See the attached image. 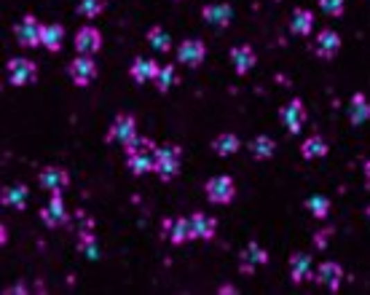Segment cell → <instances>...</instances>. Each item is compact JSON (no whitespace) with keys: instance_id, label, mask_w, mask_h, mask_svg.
Instances as JSON below:
<instances>
[{"instance_id":"6da1fadb","label":"cell","mask_w":370,"mask_h":295,"mask_svg":"<svg viewBox=\"0 0 370 295\" xmlns=\"http://www.w3.org/2000/svg\"><path fill=\"white\" fill-rule=\"evenodd\" d=\"M156 175L161 177L164 183L169 180H175V177L180 175V164H183V151H180V145H159L156 148Z\"/></svg>"},{"instance_id":"7a4b0ae2","label":"cell","mask_w":370,"mask_h":295,"mask_svg":"<svg viewBox=\"0 0 370 295\" xmlns=\"http://www.w3.org/2000/svg\"><path fill=\"white\" fill-rule=\"evenodd\" d=\"M14 35L24 49H38L43 46V22L35 19L33 14H24L19 24L14 27Z\"/></svg>"},{"instance_id":"3957f363","label":"cell","mask_w":370,"mask_h":295,"mask_svg":"<svg viewBox=\"0 0 370 295\" xmlns=\"http://www.w3.org/2000/svg\"><path fill=\"white\" fill-rule=\"evenodd\" d=\"M204 191L212 204H231L236 199V183H234V177L228 175H215L206 183Z\"/></svg>"},{"instance_id":"277c9868","label":"cell","mask_w":370,"mask_h":295,"mask_svg":"<svg viewBox=\"0 0 370 295\" xmlns=\"http://www.w3.org/2000/svg\"><path fill=\"white\" fill-rule=\"evenodd\" d=\"M8 81H11V86H27V83H33V81H38V65L33 62V59H24V57H17L8 62Z\"/></svg>"},{"instance_id":"5b68a950","label":"cell","mask_w":370,"mask_h":295,"mask_svg":"<svg viewBox=\"0 0 370 295\" xmlns=\"http://www.w3.org/2000/svg\"><path fill=\"white\" fill-rule=\"evenodd\" d=\"M67 73H70V78H73L76 86H89L91 81L97 78V62L89 54H78L67 65Z\"/></svg>"},{"instance_id":"8992f818","label":"cell","mask_w":370,"mask_h":295,"mask_svg":"<svg viewBox=\"0 0 370 295\" xmlns=\"http://www.w3.org/2000/svg\"><path fill=\"white\" fill-rule=\"evenodd\" d=\"M134 135H137V118L132 116V113H118V116L113 118L110 129H107V142H121V145H126Z\"/></svg>"},{"instance_id":"52a82bcc","label":"cell","mask_w":370,"mask_h":295,"mask_svg":"<svg viewBox=\"0 0 370 295\" xmlns=\"http://www.w3.org/2000/svg\"><path fill=\"white\" fill-rule=\"evenodd\" d=\"M279 118H282V124H285V129H288L290 135H301V129L306 124V108H303V102L298 97L290 99L288 105L279 110Z\"/></svg>"},{"instance_id":"ba28073f","label":"cell","mask_w":370,"mask_h":295,"mask_svg":"<svg viewBox=\"0 0 370 295\" xmlns=\"http://www.w3.org/2000/svg\"><path fill=\"white\" fill-rule=\"evenodd\" d=\"M164 234L169 236V242L175 244V247H180L185 242H193L196 234H193V226H191V217H169L164 220Z\"/></svg>"},{"instance_id":"9c48e42d","label":"cell","mask_w":370,"mask_h":295,"mask_svg":"<svg viewBox=\"0 0 370 295\" xmlns=\"http://www.w3.org/2000/svg\"><path fill=\"white\" fill-rule=\"evenodd\" d=\"M268 263V253L261 242H249L245 244V250L239 253V269L242 274H252L258 266H266Z\"/></svg>"},{"instance_id":"30bf717a","label":"cell","mask_w":370,"mask_h":295,"mask_svg":"<svg viewBox=\"0 0 370 295\" xmlns=\"http://www.w3.org/2000/svg\"><path fill=\"white\" fill-rule=\"evenodd\" d=\"M100 49H103V33H100L97 27L86 24V27H81V30L76 33V54H89V57H94Z\"/></svg>"},{"instance_id":"8fae6325","label":"cell","mask_w":370,"mask_h":295,"mask_svg":"<svg viewBox=\"0 0 370 295\" xmlns=\"http://www.w3.org/2000/svg\"><path fill=\"white\" fill-rule=\"evenodd\" d=\"M38 183H41L43 191L57 194V191H64L70 185V175H67L64 167H43L41 175H38Z\"/></svg>"},{"instance_id":"7c38bea8","label":"cell","mask_w":370,"mask_h":295,"mask_svg":"<svg viewBox=\"0 0 370 295\" xmlns=\"http://www.w3.org/2000/svg\"><path fill=\"white\" fill-rule=\"evenodd\" d=\"M206 57V46L202 40L191 38V40H183L180 46H177V62L180 65H188V67H199Z\"/></svg>"},{"instance_id":"4fadbf2b","label":"cell","mask_w":370,"mask_h":295,"mask_svg":"<svg viewBox=\"0 0 370 295\" xmlns=\"http://www.w3.org/2000/svg\"><path fill=\"white\" fill-rule=\"evenodd\" d=\"M231 65H234L236 76H247V73L258 65V54H255V49H252L249 43H239V46H234V49H231Z\"/></svg>"},{"instance_id":"5bb4252c","label":"cell","mask_w":370,"mask_h":295,"mask_svg":"<svg viewBox=\"0 0 370 295\" xmlns=\"http://www.w3.org/2000/svg\"><path fill=\"white\" fill-rule=\"evenodd\" d=\"M338 51H341V35L335 30H330V27L319 30L317 43H314V54L319 59H333Z\"/></svg>"},{"instance_id":"9a60e30c","label":"cell","mask_w":370,"mask_h":295,"mask_svg":"<svg viewBox=\"0 0 370 295\" xmlns=\"http://www.w3.org/2000/svg\"><path fill=\"white\" fill-rule=\"evenodd\" d=\"M41 220L49 228H57L67 223V210H64V201H62V191L51 194V201L41 210Z\"/></svg>"},{"instance_id":"2e32d148","label":"cell","mask_w":370,"mask_h":295,"mask_svg":"<svg viewBox=\"0 0 370 295\" xmlns=\"http://www.w3.org/2000/svg\"><path fill=\"white\" fill-rule=\"evenodd\" d=\"M317 282H319L322 287H328V290L335 293V290L341 287V282H344V266L335 263V260L319 263V269H317Z\"/></svg>"},{"instance_id":"e0dca14e","label":"cell","mask_w":370,"mask_h":295,"mask_svg":"<svg viewBox=\"0 0 370 295\" xmlns=\"http://www.w3.org/2000/svg\"><path fill=\"white\" fill-rule=\"evenodd\" d=\"M159 70H161V65L156 59L134 57L132 67H129V76H132V81H137V83H148V81H156Z\"/></svg>"},{"instance_id":"ac0fdd59","label":"cell","mask_w":370,"mask_h":295,"mask_svg":"<svg viewBox=\"0 0 370 295\" xmlns=\"http://www.w3.org/2000/svg\"><path fill=\"white\" fill-rule=\"evenodd\" d=\"M202 17L204 22H209L212 27H228L231 19H234V8L228 3H209L202 8Z\"/></svg>"},{"instance_id":"d6986e66","label":"cell","mask_w":370,"mask_h":295,"mask_svg":"<svg viewBox=\"0 0 370 295\" xmlns=\"http://www.w3.org/2000/svg\"><path fill=\"white\" fill-rule=\"evenodd\" d=\"M370 121V102L362 92H354L349 99V124L351 126H362Z\"/></svg>"},{"instance_id":"ffe728a7","label":"cell","mask_w":370,"mask_h":295,"mask_svg":"<svg viewBox=\"0 0 370 295\" xmlns=\"http://www.w3.org/2000/svg\"><path fill=\"white\" fill-rule=\"evenodd\" d=\"M191 226H193V234H196V239H204V242L215 239V231H218V220H215L212 215H204V212H193V215H191Z\"/></svg>"},{"instance_id":"44dd1931","label":"cell","mask_w":370,"mask_h":295,"mask_svg":"<svg viewBox=\"0 0 370 295\" xmlns=\"http://www.w3.org/2000/svg\"><path fill=\"white\" fill-rule=\"evenodd\" d=\"M308 276H311V258L306 253H295L290 255V279L295 285H303Z\"/></svg>"},{"instance_id":"7402d4cb","label":"cell","mask_w":370,"mask_h":295,"mask_svg":"<svg viewBox=\"0 0 370 295\" xmlns=\"http://www.w3.org/2000/svg\"><path fill=\"white\" fill-rule=\"evenodd\" d=\"M290 30H292V35L306 38L308 33L314 30V14L308 8H295L292 17H290Z\"/></svg>"},{"instance_id":"603a6c76","label":"cell","mask_w":370,"mask_h":295,"mask_svg":"<svg viewBox=\"0 0 370 295\" xmlns=\"http://www.w3.org/2000/svg\"><path fill=\"white\" fill-rule=\"evenodd\" d=\"M239 148H242V142H239L236 135H231V132H223V135H218V137L212 140V151H215V156L220 158L239 153Z\"/></svg>"},{"instance_id":"cb8c5ba5","label":"cell","mask_w":370,"mask_h":295,"mask_svg":"<svg viewBox=\"0 0 370 295\" xmlns=\"http://www.w3.org/2000/svg\"><path fill=\"white\" fill-rule=\"evenodd\" d=\"M126 167H129V172H132V175H137V177L150 175V172H156V156H153V153L126 156Z\"/></svg>"},{"instance_id":"d4e9b609","label":"cell","mask_w":370,"mask_h":295,"mask_svg":"<svg viewBox=\"0 0 370 295\" xmlns=\"http://www.w3.org/2000/svg\"><path fill=\"white\" fill-rule=\"evenodd\" d=\"M62 40H64V27L62 24H43V49L46 51L60 54Z\"/></svg>"},{"instance_id":"484cf974","label":"cell","mask_w":370,"mask_h":295,"mask_svg":"<svg viewBox=\"0 0 370 295\" xmlns=\"http://www.w3.org/2000/svg\"><path fill=\"white\" fill-rule=\"evenodd\" d=\"M249 153L258 161H268V158L276 153V140H271L268 135H258V137L249 142Z\"/></svg>"},{"instance_id":"4316f807","label":"cell","mask_w":370,"mask_h":295,"mask_svg":"<svg viewBox=\"0 0 370 295\" xmlns=\"http://www.w3.org/2000/svg\"><path fill=\"white\" fill-rule=\"evenodd\" d=\"M330 151L328 140L322 137V135H314V137H308L303 145H301V156L311 161V158H325Z\"/></svg>"},{"instance_id":"83f0119b","label":"cell","mask_w":370,"mask_h":295,"mask_svg":"<svg viewBox=\"0 0 370 295\" xmlns=\"http://www.w3.org/2000/svg\"><path fill=\"white\" fill-rule=\"evenodd\" d=\"M27 185L24 183H17V185H8V188H3V204H8V207H14V210H24L27 207Z\"/></svg>"},{"instance_id":"f1b7e54d","label":"cell","mask_w":370,"mask_h":295,"mask_svg":"<svg viewBox=\"0 0 370 295\" xmlns=\"http://www.w3.org/2000/svg\"><path fill=\"white\" fill-rule=\"evenodd\" d=\"M145 40L150 43V49L153 51H159V54H166L169 49H172V38H169V33H166L164 27H150L148 33H145Z\"/></svg>"},{"instance_id":"f546056e","label":"cell","mask_w":370,"mask_h":295,"mask_svg":"<svg viewBox=\"0 0 370 295\" xmlns=\"http://www.w3.org/2000/svg\"><path fill=\"white\" fill-rule=\"evenodd\" d=\"M78 253H81L83 258H89V260H97L100 258V242H97V236L91 234V231H83V234H78Z\"/></svg>"},{"instance_id":"4dcf8cb0","label":"cell","mask_w":370,"mask_h":295,"mask_svg":"<svg viewBox=\"0 0 370 295\" xmlns=\"http://www.w3.org/2000/svg\"><path fill=\"white\" fill-rule=\"evenodd\" d=\"M156 148H159V145H156L150 137H140V135H134V137L123 145V153H126V156H137V153H156Z\"/></svg>"},{"instance_id":"1f68e13d","label":"cell","mask_w":370,"mask_h":295,"mask_svg":"<svg viewBox=\"0 0 370 295\" xmlns=\"http://www.w3.org/2000/svg\"><path fill=\"white\" fill-rule=\"evenodd\" d=\"M107 8V0H78L76 3V14H81L83 19H97Z\"/></svg>"},{"instance_id":"d6a6232c","label":"cell","mask_w":370,"mask_h":295,"mask_svg":"<svg viewBox=\"0 0 370 295\" xmlns=\"http://www.w3.org/2000/svg\"><path fill=\"white\" fill-rule=\"evenodd\" d=\"M175 81H177V67L175 65H161V70H159V76H156V89L161 92V94H166L172 86H175Z\"/></svg>"},{"instance_id":"836d02e7","label":"cell","mask_w":370,"mask_h":295,"mask_svg":"<svg viewBox=\"0 0 370 295\" xmlns=\"http://www.w3.org/2000/svg\"><path fill=\"white\" fill-rule=\"evenodd\" d=\"M306 210L314 217H317V220H328V215H330V199L328 196H311V199H306Z\"/></svg>"},{"instance_id":"e575fe53","label":"cell","mask_w":370,"mask_h":295,"mask_svg":"<svg viewBox=\"0 0 370 295\" xmlns=\"http://www.w3.org/2000/svg\"><path fill=\"white\" fill-rule=\"evenodd\" d=\"M319 8H322L328 17H344L346 0H319Z\"/></svg>"},{"instance_id":"d590c367","label":"cell","mask_w":370,"mask_h":295,"mask_svg":"<svg viewBox=\"0 0 370 295\" xmlns=\"http://www.w3.org/2000/svg\"><path fill=\"white\" fill-rule=\"evenodd\" d=\"M328 236H330V228H325V231H319V234H317V247H319V250L328 244Z\"/></svg>"},{"instance_id":"8d00e7d4","label":"cell","mask_w":370,"mask_h":295,"mask_svg":"<svg viewBox=\"0 0 370 295\" xmlns=\"http://www.w3.org/2000/svg\"><path fill=\"white\" fill-rule=\"evenodd\" d=\"M218 293H220V295H236V293H239V290H236L234 285H223V287H220Z\"/></svg>"},{"instance_id":"74e56055","label":"cell","mask_w":370,"mask_h":295,"mask_svg":"<svg viewBox=\"0 0 370 295\" xmlns=\"http://www.w3.org/2000/svg\"><path fill=\"white\" fill-rule=\"evenodd\" d=\"M8 293H17V295H21V293H27V287H24V285H17V287H8Z\"/></svg>"},{"instance_id":"f35d334b","label":"cell","mask_w":370,"mask_h":295,"mask_svg":"<svg viewBox=\"0 0 370 295\" xmlns=\"http://www.w3.org/2000/svg\"><path fill=\"white\" fill-rule=\"evenodd\" d=\"M0 242H3V244H6V242H8V228H6V226H3V228H0Z\"/></svg>"},{"instance_id":"ab89813d","label":"cell","mask_w":370,"mask_h":295,"mask_svg":"<svg viewBox=\"0 0 370 295\" xmlns=\"http://www.w3.org/2000/svg\"><path fill=\"white\" fill-rule=\"evenodd\" d=\"M365 180H368V183H370V158H368V161H365Z\"/></svg>"},{"instance_id":"60d3db41","label":"cell","mask_w":370,"mask_h":295,"mask_svg":"<svg viewBox=\"0 0 370 295\" xmlns=\"http://www.w3.org/2000/svg\"><path fill=\"white\" fill-rule=\"evenodd\" d=\"M365 215H368V220H370V207H368V210H365Z\"/></svg>"},{"instance_id":"b9f144b4","label":"cell","mask_w":370,"mask_h":295,"mask_svg":"<svg viewBox=\"0 0 370 295\" xmlns=\"http://www.w3.org/2000/svg\"><path fill=\"white\" fill-rule=\"evenodd\" d=\"M175 3H180V0H175Z\"/></svg>"}]
</instances>
